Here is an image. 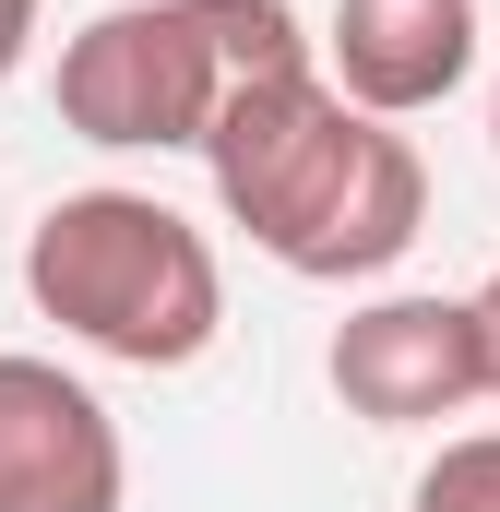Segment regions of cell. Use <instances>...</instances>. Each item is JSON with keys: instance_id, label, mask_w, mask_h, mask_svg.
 <instances>
[{"instance_id": "cell-1", "label": "cell", "mask_w": 500, "mask_h": 512, "mask_svg": "<svg viewBox=\"0 0 500 512\" xmlns=\"http://www.w3.org/2000/svg\"><path fill=\"white\" fill-rule=\"evenodd\" d=\"M203 179L227 203L262 262H286L298 286H370L417 251L429 227V167L393 120H358L322 60L298 72H250L203 131Z\"/></svg>"}, {"instance_id": "cell-2", "label": "cell", "mask_w": 500, "mask_h": 512, "mask_svg": "<svg viewBox=\"0 0 500 512\" xmlns=\"http://www.w3.org/2000/svg\"><path fill=\"white\" fill-rule=\"evenodd\" d=\"M24 298H36V322H60L84 358H120V370H191L227 334L215 239L179 203L120 191V179L60 191L24 227Z\"/></svg>"}, {"instance_id": "cell-3", "label": "cell", "mask_w": 500, "mask_h": 512, "mask_svg": "<svg viewBox=\"0 0 500 512\" xmlns=\"http://www.w3.org/2000/svg\"><path fill=\"white\" fill-rule=\"evenodd\" d=\"M310 24L286 0H108L60 36V131L108 155H203V131L250 72H298Z\"/></svg>"}, {"instance_id": "cell-4", "label": "cell", "mask_w": 500, "mask_h": 512, "mask_svg": "<svg viewBox=\"0 0 500 512\" xmlns=\"http://www.w3.org/2000/svg\"><path fill=\"white\" fill-rule=\"evenodd\" d=\"M322 382L358 429H441L465 405H489V370H477V310L441 298V286H393V298H358L322 346Z\"/></svg>"}, {"instance_id": "cell-5", "label": "cell", "mask_w": 500, "mask_h": 512, "mask_svg": "<svg viewBox=\"0 0 500 512\" xmlns=\"http://www.w3.org/2000/svg\"><path fill=\"white\" fill-rule=\"evenodd\" d=\"M131 441L108 393L36 346H0V512H120Z\"/></svg>"}, {"instance_id": "cell-6", "label": "cell", "mask_w": 500, "mask_h": 512, "mask_svg": "<svg viewBox=\"0 0 500 512\" xmlns=\"http://www.w3.org/2000/svg\"><path fill=\"white\" fill-rule=\"evenodd\" d=\"M477 0H334V24L310 36L322 84L358 108V120H429L465 96L477 72Z\"/></svg>"}, {"instance_id": "cell-7", "label": "cell", "mask_w": 500, "mask_h": 512, "mask_svg": "<svg viewBox=\"0 0 500 512\" xmlns=\"http://www.w3.org/2000/svg\"><path fill=\"white\" fill-rule=\"evenodd\" d=\"M405 512H500V429H453V441L417 465Z\"/></svg>"}, {"instance_id": "cell-8", "label": "cell", "mask_w": 500, "mask_h": 512, "mask_svg": "<svg viewBox=\"0 0 500 512\" xmlns=\"http://www.w3.org/2000/svg\"><path fill=\"white\" fill-rule=\"evenodd\" d=\"M36 12H48V0H0V84L36 60Z\"/></svg>"}, {"instance_id": "cell-9", "label": "cell", "mask_w": 500, "mask_h": 512, "mask_svg": "<svg viewBox=\"0 0 500 512\" xmlns=\"http://www.w3.org/2000/svg\"><path fill=\"white\" fill-rule=\"evenodd\" d=\"M465 310H477V370H489V393H500V262H489V286H477Z\"/></svg>"}, {"instance_id": "cell-10", "label": "cell", "mask_w": 500, "mask_h": 512, "mask_svg": "<svg viewBox=\"0 0 500 512\" xmlns=\"http://www.w3.org/2000/svg\"><path fill=\"white\" fill-rule=\"evenodd\" d=\"M489 155H500V96H489Z\"/></svg>"}]
</instances>
